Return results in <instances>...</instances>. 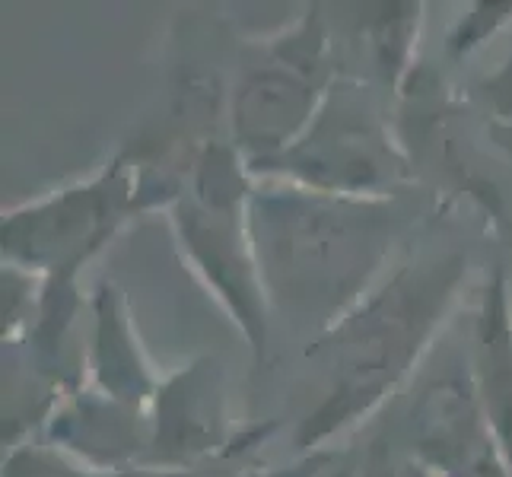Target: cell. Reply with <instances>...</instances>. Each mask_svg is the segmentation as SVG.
<instances>
[{"mask_svg": "<svg viewBox=\"0 0 512 477\" xmlns=\"http://www.w3.org/2000/svg\"><path fill=\"white\" fill-rule=\"evenodd\" d=\"M249 226L268 303L325 318V331L373 293L398 236V220L382 201L280 185L252 191Z\"/></svg>", "mask_w": 512, "mask_h": 477, "instance_id": "obj_1", "label": "cell"}, {"mask_svg": "<svg viewBox=\"0 0 512 477\" xmlns=\"http://www.w3.org/2000/svg\"><path fill=\"white\" fill-rule=\"evenodd\" d=\"M462 274L465 261L458 255L404 264L325 331L319 353L325 357L328 388L299 427V449H315L395 392L443 322Z\"/></svg>", "mask_w": 512, "mask_h": 477, "instance_id": "obj_2", "label": "cell"}, {"mask_svg": "<svg viewBox=\"0 0 512 477\" xmlns=\"http://www.w3.org/2000/svg\"><path fill=\"white\" fill-rule=\"evenodd\" d=\"M249 166L233 140H201L182 166V188L169 204L175 236L204 284L239 322L255 353L268 344V296L249 226Z\"/></svg>", "mask_w": 512, "mask_h": 477, "instance_id": "obj_3", "label": "cell"}, {"mask_svg": "<svg viewBox=\"0 0 512 477\" xmlns=\"http://www.w3.org/2000/svg\"><path fill=\"white\" fill-rule=\"evenodd\" d=\"M334 83L331 35L322 10L312 7L290 32L261 48L229 99V137L249 172L299 144Z\"/></svg>", "mask_w": 512, "mask_h": 477, "instance_id": "obj_4", "label": "cell"}, {"mask_svg": "<svg viewBox=\"0 0 512 477\" xmlns=\"http://www.w3.org/2000/svg\"><path fill=\"white\" fill-rule=\"evenodd\" d=\"M147 204L144 175L118 156L86 182L51 191L4 217V268L45 280H74L115 229Z\"/></svg>", "mask_w": 512, "mask_h": 477, "instance_id": "obj_5", "label": "cell"}, {"mask_svg": "<svg viewBox=\"0 0 512 477\" xmlns=\"http://www.w3.org/2000/svg\"><path fill=\"white\" fill-rule=\"evenodd\" d=\"M255 172L334 198L382 201L404 182L408 156L360 83H334L299 144Z\"/></svg>", "mask_w": 512, "mask_h": 477, "instance_id": "obj_6", "label": "cell"}, {"mask_svg": "<svg viewBox=\"0 0 512 477\" xmlns=\"http://www.w3.org/2000/svg\"><path fill=\"white\" fill-rule=\"evenodd\" d=\"M153 443L156 458L188 462V458L214 455L226 439L223 392L217 366L204 360L182 369L179 376L160 382L153 398Z\"/></svg>", "mask_w": 512, "mask_h": 477, "instance_id": "obj_7", "label": "cell"}, {"mask_svg": "<svg viewBox=\"0 0 512 477\" xmlns=\"http://www.w3.org/2000/svg\"><path fill=\"white\" fill-rule=\"evenodd\" d=\"M478 401L484 408L487 427L497 439L506 474L512 477V309L503 277L484 290L478 312Z\"/></svg>", "mask_w": 512, "mask_h": 477, "instance_id": "obj_8", "label": "cell"}, {"mask_svg": "<svg viewBox=\"0 0 512 477\" xmlns=\"http://www.w3.org/2000/svg\"><path fill=\"white\" fill-rule=\"evenodd\" d=\"M93 376L99 395L134 411H144V404H153L156 392H160V382L150 376L144 357H140L125 299L112 284H102L96 293Z\"/></svg>", "mask_w": 512, "mask_h": 477, "instance_id": "obj_9", "label": "cell"}, {"mask_svg": "<svg viewBox=\"0 0 512 477\" xmlns=\"http://www.w3.org/2000/svg\"><path fill=\"white\" fill-rule=\"evenodd\" d=\"M360 477H395V474H392V465H388V452H385L382 443H376L373 452H369L366 468H363Z\"/></svg>", "mask_w": 512, "mask_h": 477, "instance_id": "obj_10", "label": "cell"}]
</instances>
